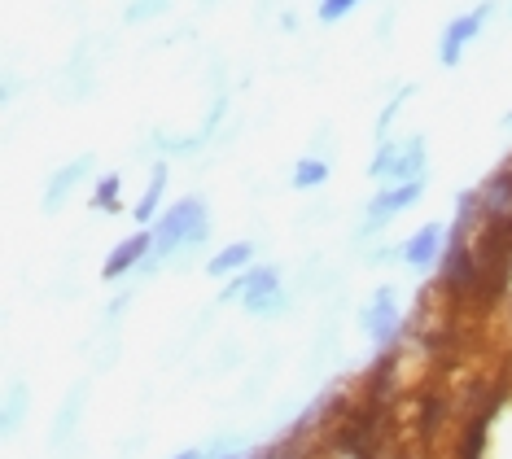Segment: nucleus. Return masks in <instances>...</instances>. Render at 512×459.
Wrapping results in <instances>:
<instances>
[{"mask_svg":"<svg viewBox=\"0 0 512 459\" xmlns=\"http://www.w3.org/2000/svg\"><path fill=\"white\" fill-rule=\"evenodd\" d=\"M250 263H254V245L250 241H232L211 258V263H206V272H211L215 280H232V276L250 272Z\"/></svg>","mask_w":512,"mask_h":459,"instance_id":"obj_12","label":"nucleus"},{"mask_svg":"<svg viewBox=\"0 0 512 459\" xmlns=\"http://www.w3.org/2000/svg\"><path fill=\"white\" fill-rule=\"evenodd\" d=\"M22 407H27V390H22V385H9V398H5V433L18 429Z\"/></svg>","mask_w":512,"mask_h":459,"instance_id":"obj_20","label":"nucleus"},{"mask_svg":"<svg viewBox=\"0 0 512 459\" xmlns=\"http://www.w3.org/2000/svg\"><path fill=\"white\" fill-rule=\"evenodd\" d=\"M394 167H399V140H381L368 162V175L372 180H394Z\"/></svg>","mask_w":512,"mask_h":459,"instance_id":"obj_18","label":"nucleus"},{"mask_svg":"<svg viewBox=\"0 0 512 459\" xmlns=\"http://www.w3.org/2000/svg\"><path fill=\"white\" fill-rule=\"evenodd\" d=\"M92 210H106V215H119L123 210V175H101L97 193H92Z\"/></svg>","mask_w":512,"mask_h":459,"instance_id":"obj_16","label":"nucleus"},{"mask_svg":"<svg viewBox=\"0 0 512 459\" xmlns=\"http://www.w3.org/2000/svg\"><path fill=\"white\" fill-rule=\"evenodd\" d=\"M508 9H512V0H508Z\"/></svg>","mask_w":512,"mask_h":459,"instance_id":"obj_27","label":"nucleus"},{"mask_svg":"<svg viewBox=\"0 0 512 459\" xmlns=\"http://www.w3.org/2000/svg\"><path fill=\"white\" fill-rule=\"evenodd\" d=\"M491 14H495V5H491V0H482V5L469 9V14L451 18L447 31H442V40H438V62H442V66H460L464 49H469L477 35H482V27L491 22Z\"/></svg>","mask_w":512,"mask_h":459,"instance_id":"obj_4","label":"nucleus"},{"mask_svg":"<svg viewBox=\"0 0 512 459\" xmlns=\"http://www.w3.org/2000/svg\"><path fill=\"white\" fill-rule=\"evenodd\" d=\"M394 394H399V355H377V363L364 372V398L394 403Z\"/></svg>","mask_w":512,"mask_h":459,"instance_id":"obj_11","label":"nucleus"},{"mask_svg":"<svg viewBox=\"0 0 512 459\" xmlns=\"http://www.w3.org/2000/svg\"><path fill=\"white\" fill-rule=\"evenodd\" d=\"M421 193H425V180H403V184H390V188H381L377 197L368 202L364 210V223H359V232H355V241L364 245L368 237H377L381 228H386L390 219H399L403 210H412L416 202H421Z\"/></svg>","mask_w":512,"mask_h":459,"instance_id":"obj_2","label":"nucleus"},{"mask_svg":"<svg viewBox=\"0 0 512 459\" xmlns=\"http://www.w3.org/2000/svg\"><path fill=\"white\" fill-rule=\"evenodd\" d=\"M149 228H154V254L149 258L167 263V258H184V254H193L197 245H206V237H211V215H206L202 197H180V202L162 210ZM154 263H145V267H154Z\"/></svg>","mask_w":512,"mask_h":459,"instance_id":"obj_1","label":"nucleus"},{"mask_svg":"<svg viewBox=\"0 0 512 459\" xmlns=\"http://www.w3.org/2000/svg\"><path fill=\"white\" fill-rule=\"evenodd\" d=\"M171 9V0H132V5L123 9V18L127 22H154V18H162Z\"/></svg>","mask_w":512,"mask_h":459,"instance_id":"obj_19","label":"nucleus"},{"mask_svg":"<svg viewBox=\"0 0 512 459\" xmlns=\"http://www.w3.org/2000/svg\"><path fill=\"white\" fill-rule=\"evenodd\" d=\"M92 167H97V158H92V153H79L75 162H62V167L49 175V184H44V202H40L44 215H57V210L71 202V193L88 180Z\"/></svg>","mask_w":512,"mask_h":459,"instance_id":"obj_6","label":"nucleus"},{"mask_svg":"<svg viewBox=\"0 0 512 459\" xmlns=\"http://www.w3.org/2000/svg\"><path fill=\"white\" fill-rule=\"evenodd\" d=\"M442 250H447V228H442V223H425V228H416L412 237L403 241V263L412 267V272H425V267H438Z\"/></svg>","mask_w":512,"mask_h":459,"instance_id":"obj_8","label":"nucleus"},{"mask_svg":"<svg viewBox=\"0 0 512 459\" xmlns=\"http://www.w3.org/2000/svg\"><path fill=\"white\" fill-rule=\"evenodd\" d=\"M504 127H512V110H508V114H504Z\"/></svg>","mask_w":512,"mask_h":459,"instance_id":"obj_26","label":"nucleus"},{"mask_svg":"<svg viewBox=\"0 0 512 459\" xmlns=\"http://www.w3.org/2000/svg\"><path fill=\"white\" fill-rule=\"evenodd\" d=\"M241 306H246V315H259V320L285 315L289 298L281 289V272H276V267H250V289H246V298H241Z\"/></svg>","mask_w":512,"mask_h":459,"instance_id":"obj_5","label":"nucleus"},{"mask_svg":"<svg viewBox=\"0 0 512 459\" xmlns=\"http://www.w3.org/2000/svg\"><path fill=\"white\" fill-rule=\"evenodd\" d=\"M176 459H202V451H180Z\"/></svg>","mask_w":512,"mask_h":459,"instance_id":"obj_24","label":"nucleus"},{"mask_svg":"<svg viewBox=\"0 0 512 459\" xmlns=\"http://www.w3.org/2000/svg\"><path fill=\"white\" fill-rule=\"evenodd\" d=\"M224 459H246V451H241V446H237V451H228Z\"/></svg>","mask_w":512,"mask_h":459,"instance_id":"obj_25","label":"nucleus"},{"mask_svg":"<svg viewBox=\"0 0 512 459\" xmlns=\"http://www.w3.org/2000/svg\"><path fill=\"white\" fill-rule=\"evenodd\" d=\"M149 254H154V228H141V232H132V237H123L119 245H114L110 258H106V267H101V276H106V280H123L132 267H145Z\"/></svg>","mask_w":512,"mask_h":459,"instance_id":"obj_7","label":"nucleus"},{"mask_svg":"<svg viewBox=\"0 0 512 459\" xmlns=\"http://www.w3.org/2000/svg\"><path fill=\"white\" fill-rule=\"evenodd\" d=\"M447 416H451V398L442 394V390H425L421 403H416V438H421L425 451L434 446L438 429L447 425Z\"/></svg>","mask_w":512,"mask_h":459,"instance_id":"obj_10","label":"nucleus"},{"mask_svg":"<svg viewBox=\"0 0 512 459\" xmlns=\"http://www.w3.org/2000/svg\"><path fill=\"white\" fill-rule=\"evenodd\" d=\"M167 180H171L167 162H154V171H149V184H145L141 202H136V210H132V215L141 219V223H154V219L162 215V193H167Z\"/></svg>","mask_w":512,"mask_h":459,"instance_id":"obj_13","label":"nucleus"},{"mask_svg":"<svg viewBox=\"0 0 512 459\" xmlns=\"http://www.w3.org/2000/svg\"><path fill=\"white\" fill-rule=\"evenodd\" d=\"M324 180H329V162L324 158H298L294 175H289V184H294L298 193H311V188H320Z\"/></svg>","mask_w":512,"mask_h":459,"instance_id":"obj_15","label":"nucleus"},{"mask_svg":"<svg viewBox=\"0 0 512 459\" xmlns=\"http://www.w3.org/2000/svg\"><path fill=\"white\" fill-rule=\"evenodd\" d=\"M486 425H491V420H486L482 411H473V416H469V425H464V433H460V459H482V446H486Z\"/></svg>","mask_w":512,"mask_h":459,"instance_id":"obj_17","label":"nucleus"},{"mask_svg":"<svg viewBox=\"0 0 512 459\" xmlns=\"http://www.w3.org/2000/svg\"><path fill=\"white\" fill-rule=\"evenodd\" d=\"M79 403H84V385H75V394H71V403H66V416H57V438H62L66 429L79 420Z\"/></svg>","mask_w":512,"mask_h":459,"instance_id":"obj_23","label":"nucleus"},{"mask_svg":"<svg viewBox=\"0 0 512 459\" xmlns=\"http://www.w3.org/2000/svg\"><path fill=\"white\" fill-rule=\"evenodd\" d=\"M359 324H364V333L377 341V346H394V341H399L403 311H399V293H394V285H381L372 293L368 306L359 311Z\"/></svg>","mask_w":512,"mask_h":459,"instance_id":"obj_3","label":"nucleus"},{"mask_svg":"<svg viewBox=\"0 0 512 459\" xmlns=\"http://www.w3.org/2000/svg\"><path fill=\"white\" fill-rule=\"evenodd\" d=\"M407 92H412V88H399V92H394V97H390V105H386V110H381V114H377V136H381V140H386V132H390V123H394V114H399V105L407 101Z\"/></svg>","mask_w":512,"mask_h":459,"instance_id":"obj_22","label":"nucleus"},{"mask_svg":"<svg viewBox=\"0 0 512 459\" xmlns=\"http://www.w3.org/2000/svg\"><path fill=\"white\" fill-rule=\"evenodd\" d=\"M364 0H320V9H316V18L320 22H342L351 9H359Z\"/></svg>","mask_w":512,"mask_h":459,"instance_id":"obj_21","label":"nucleus"},{"mask_svg":"<svg viewBox=\"0 0 512 459\" xmlns=\"http://www.w3.org/2000/svg\"><path fill=\"white\" fill-rule=\"evenodd\" d=\"M403 180H425V136L399 140V167H394V184Z\"/></svg>","mask_w":512,"mask_h":459,"instance_id":"obj_14","label":"nucleus"},{"mask_svg":"<svg viewBox=\"0 0 512 459\" xmlns=\"http://www.w3.org/2000/svg\"><path fill=\"white\" fill-rule=\"evenodd\" d=\"M477 206H482V223L512 215V162L482 180V188H477Z\"/></svg>","mask_w":512,"mask_h":459,"instance_id":"obj_9","label":"nucleus"}]
</instances>
